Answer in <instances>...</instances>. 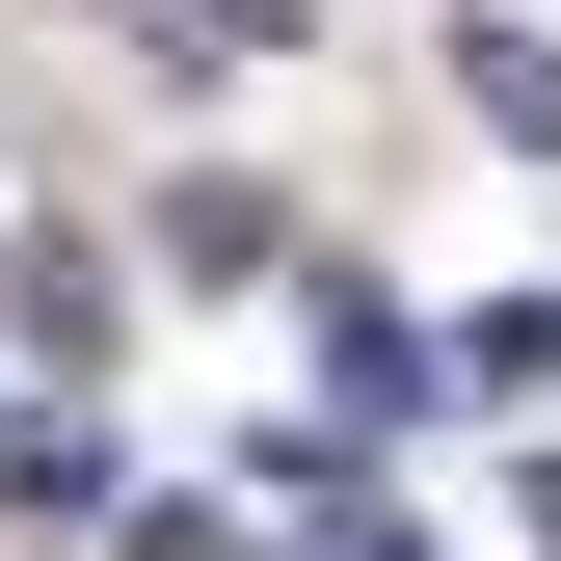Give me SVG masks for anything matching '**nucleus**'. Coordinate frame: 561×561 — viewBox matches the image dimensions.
Listing matches in <instances>:
<instances>
[{"instance_id":"nucleus-1","label":"nucleus","mask_w":561,"mask_h":561,"mask_svg":"<svg viewBox=\"0 0 561 561\" xmlns=\"http://www.w3.org/2000/svg\"><path fill=\"white\" fill-rule=\"evenodd\" d=\"M428 375H455V347L401 321V295H321V401H347V428H375V401H428Z\"/></svg>"},{"instance_id":"nucleus-2","label":"nucleus","mask_w":561,"mask_h":561,"mask_svg":"<svg viewBox=\"0 0 561 561\" xmlns=\"http://www.w3.org/2000/svg\"><path fill=\"white\" fill-rule=\"evenodd\" d=\"M321 0H134V54H161V81H241V54H295Z\"/></svg>"}]
</instances>
